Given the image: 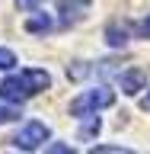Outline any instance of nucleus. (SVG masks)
I'll use <instances>...</instances> for the list:
<instances>
[{"label": "nucleus", "instance_id": "1", "mask_svg": "<svg viewBox=\"0 0 150 154\" xmlns=\"http://www.w3.org/2000/svg\"><path fill=\"white\" fill-rule=\"evenodd\" d=\"M48 87H51L48 71H42V67H22L19 74H10V77L0 80V96L7 103H22V100L42 93Z\"/></svg>", "mask_w": 150, "mask_h": 154}, {"label": "nucleus", "instance_id": "2", "mask_svg": "<svg viewBox=\"0 0 150 154\" xmlns=\"http://www.w3.org/2000/svg\"><path fill=\"white\" fill-rule=\"evenodd\" d=\"M115 103V93L109 87H96V90H83L80 96L70 100V116H90V112H99V109H109Z\"/></svg>", "mask_w": 150, "mask_h": 154}, {"label": "nucleus", "instance_id": "3", "mask_svg": "<svg viewBox=\"0 0 150 154\" xmlns=\"http://www.w3.org/2000/svg\"><path fill=\"white\" fill-rule=\"evenodd\" d=\"M48 138H51V128H48L45 122H38V119H32V122H26L13 138H10V144L19 148V151H38V148L48 144Z\"/></svg>", "mask_w": 150, "mask_h": 154}, {"label": "nucleus", "instance_id": "4", "mask_svg": "<svg viewBox=\"0 0 150 154\" xmlns=\"http://www.w3.org/2000/svg\"><path fill=\"white\" fill-rule=\"evenodd\" d=\"M90 10H93V0H61L57 3V26L61 29H70L77 26V23H83L86 16H90Z\"/></svg>", "mask_w": 150, "mask_h": 154}, {"label": "nucleus", "instance_id": "5", "mask_svg": "<svg viewBox=\"0 0 150 154\" xmlns=\"http://www.w3.org/2000/svg\"><path fill=\"white\" fill-rule=\"evenodd\" d=\"M144 84H147V74H144L141 67H128V71L118 74V87H122L125 96H137L144 90Z\"/></svg>", "mask_w": 150, "mask_h": 154}, {"label": "nucleus", "instance_id": "6", "mask_svg": "<svg viewBox=\"0 0 150 154\" xmlns=\"http://www.w3.org/2000/svg\"><path fill=\"white\" fill-rule=\"evenodd\" d=\"M128 38H131V23H118V19H115V23L105 26V42L112 48H125Z\"/></svg>", "mask_w": 150, "mask_h": 154}, {"label": "nucleus", "instance_id": "7", "mask_svg": "<svg viewBox=\"0 0 150 154\" xmlns=\"http://www.w3.org/2000/svg\"><path fill=\"white\" fill-rule=\"evenodd\" d=\"M51 29H54V19L48 16V13H32V16L26 19V32L45 35V32H51Z\"/></svg>", "mask_w": 150, "mask_h": 154}, {"label": "nucleus", "instance_id": "8", "mask_svg": "<svg viewBox=\"0 0 150 154\" xmlns=\"http://www.w3.org/2000/svg\"><path fill=\"white\" fill-rule=\"evenodd\" d=\"M99 128H102V122H99V116H96V112L80 116V138H83V141L96 138V135H99Z\"/></svg>", "mask_w": 150, "mask_h": 154}, {"label": "nucleus", "instance_id": "9", "mask_svg": "<svg viewBox=\"0 0 150 154\" xmlns=\"http://www.w3.org/2000/svg\"><path fill=\"white\" fill-rule=\"evenodd\" d=\"M96 67L90 61H74V64H67V80H83L86 74H93Z\"/></svg>", "mask_w": 150, "mask_h": 154}, {"label": "nucleus", "instance_id": "10", "mask_svg": "<svg viewBox=\"0 0 150 154\" xmlns=\"http://www.w3.org/2000/svg\"><path fill=\"white\" fill-rule=\"evenodd\" d=\"M90 154H128V148H122V144H93Z\"/></svg>", "mask_w": 150, "mask_h": 154}, {"label": "nucleus", "instance_id": "11", "mask_svg": "<svg viewBox=\"0 0 150 154\" xmlns=\"http://www.w3.org/2000/svg\"><path fill=\"white\" fill-rule=\"evenodd\" d=\"M16 67V55L10 48H0V71H13Z\"/></svg>", "mask_w": 150, "mask_h": 154}, {"label": "nucleus", "instance_id": "12", "mask_svg": "<svg viewBox=\"0 0 150 154\" xmlns=\"http://www.w3.org/2000/svg\"><path fill=\"white\" fill-rule=\"evenodd\" d=\"M13 119H19V109H16V106H0V125H3V122H13Z\"/></svg>", "mask_w": 150, "mask_h": 154}, {"label": "nucleus", "instance_id": "13", "mask_svg": "<svg viewBox=\"0 0 150 154\" xmlns=\"http://www.w3.org/2000/svg\"><path fill=\"white\" fill-rule=\"evenodd\" d=\"M134 29H137V35H141V38H150V16H144Z\"/></svg>", "mask_w": 150, "mask_h": 154}, {"label": "nucleus", "instance_id": "14", "mask_svg": "<svg viewBox=\"0 0 150 154\" xmlns=\"http://www.w3.org/2000/svg\"><path fill=\"white\" fill-rule=\"evenodd\" d=\"M45 151H51V154H70V144L54 141V144H45Z\"/></svg>", "mask_w": 150, "mask_h": 154}, {"label": "nucleus", "instance_id": "15", "mask_svg": "<svg viewBox=\"0 0 150 154\" xmlns=\"http://www.w3.org/2000/svg\"><path fill=\"white\" fill-rule=\"evenodd\" d=\"M38 3H42V0H16V7H19V10H35Z\"/></svg>", "mask_w": 150, "mask_h": 154}, {"label": "nucleus", "instance_id": "16", "mask_svg": "<svg viewBox=\"0 0 150 154\" xmlns=\"http://www.w3.org/2000/svg\"><path fill=\"white\" fill-rule=\"evenodd\" d=\"M141 109H144V112H150V90H147V96L141 100Z\"/></svg>", "mask_w": 150, "mask_h": 154}]
</instances>
